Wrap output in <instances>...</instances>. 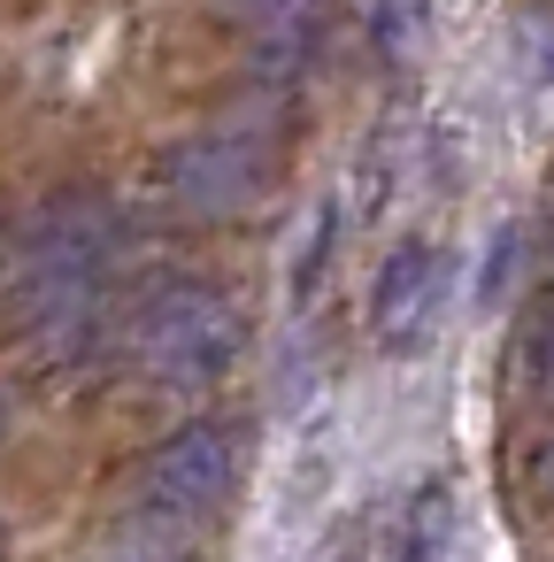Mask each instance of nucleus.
Returning <instances> with one entry per match:
<instances>
[{
  "mask_svg": "<svg viewBox=\"0 0 554 562\" xmlns=\"http://www.w3.org/2000/svg\"><path fill=\"white\" fill-rule=\"evenodd\" d=\"M109 255H116V209L93 193H70L32 224V239L9 270V331L24 347V362L63 370L93 347Z\"/></svg>",
  "mask_w": 554,
  "mask_h": 562,
  "instance_id": "obj_1",
  "label": "nucleus"
},
{
  "mask_svg": "<svg viewBox=\"0 0 554 562\" xmlns=\"http://www.w3.org/2000/svg\"><path fill=\"white\" fill-rule=\"evenodd\" d=\"M239 339L247 316L201 278H170L124 316V362L155 385H208L239 355Z\"/></svg>",
  "mask_w": 554,
  "mask_h": 562,
  "instance_id": "obj_2",
  "label": "nucleus"
},
{
  "mask_svg": "<svg viewBox=\"0 0 554 562\" xmlns=\"http://www.w3.org/2000/svg\"><path fill=\"white\" fill-rule=\"evenodd\" d=\"M278 178V139L262 124H208L162 155V193L185 216H247Z\"/></svg>",
  "mask_w": 554,
  "mask_h": 562,
  "instance_id": "obj_3",
  "label": "nucleus"
},
{
  "mask_svg": "<svg viewBox=\"0 0 554 562\" xmlns=\"http://www.w3.org/2000/svg\"><path fill=\"white\" fill-rule=\"evenodd\" d=\"M239 431L231 424H185L170 431L147 462H139V485L132 501L155 516V524H201L231 485H239Z\"/></svg>",
  "mask_w": 554,
  "mask_h": 562,
  "instance_id": "obj_4",
  "label": "nucleus"
},
{
  "mask_svg": "<svg viewBox=\"0 0 554 562\" xmlns=\"http://www.w3.org/2000/svg\"><path fill=\"white\" fill-rule=\"evenodd\" d=\"M439 301H446V255L423 247V239H408V247H393V262H385V278H377L370 324H377L385 347H408V339L431 331Z\"/></svg>",
  "mask_w": 554,
  "mask_h": 562,
  "instance_id": "obj_5",
  "label": "nucleus"
},
{
  "mask_svg": "<svg viewBox=\"0 0 554 562\" xmlns=\"http://www.w3.org/2000/svg\"><path fill=\"white\" fill-rule=\"evenodd\" d=\"M531 393L554 401V301L539 308V331H531Z\"/></svg>",
  "mask_w": 554,
  "mask_h": 562,
  "instance_id": "obj_6",
  "label": "nucleus"
},
{
  "mask_svg": "<svg viewBox=\"0 0 554 562\" xmlns=\"http://www.w3.org/2000/svg\"><path fill=\"white\" fill-rule=\"evenodd\" d=\"M224 9H231V16H278V24H285V16L308 9V0H224Z\"/></svg>",
  "mask_w": 554,
  "mask_h": 562,
  "instance_id": "obj_7",
  "label": "nucleus"
},
{
  "mask_svg": "<svg viewBox=\"0 0 554 562\" xmlns=\"http://www.w3.org/2000/svg\"><path fill=\"white\" fill-rule=\"evenodd\" d=\"M539 485H546V493H554V439H546V447H539Z\"/></svg>",
  "mask_w": 554,
  "mask_h": 562,
  "instance_id": "obj_8",
  "label": "nucleus"
}]
</instances>
